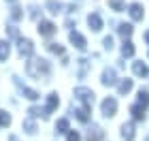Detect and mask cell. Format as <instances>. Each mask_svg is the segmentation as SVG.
I'll list each match as a JSON object with an SVG mask.
<instances>
[{"label": "cell", "instance_id": "cell-1", "mask_svg": "<svg viewBox=\"0 0 149 141\" xmlns=\"http://www.w3.org/2000/svg\"><path fill=\"white\" fill-rule=\"evenodd\" d=\"M26 73H28L30 77H49V73H51V64L47 62V60L43 58H32L28 64H26Z\"/></svg>", "mask_w": 149, "mask_h": 141}, {"label": "cell", "instance_id": "cell-2", "mask_svg": "<svg viewBox=\"0 0 149 141\" xmlns=\"http://www.w3.org/2000/svg\"><path fill=\"white\" fill-rule=\"evenodd\" d=\"M74 96H77L79 100H83V105H87V107L94 105V92L87 90V88H77L74 90Z\"/></svg>", "mask_w": 149, "mask_h": 141}, {"label": "cell", "instance_id": "cell-3", "mask_svg": "<svg viewBox=\"0 0 149 141\" xmlns=\"http://www.w3.org/2000/svg\"><path fill=\"white\" fill-rule=\"evenodd\" d=\"M115 111H117V100H115V98H104L102 100V116L113 118Z\"/></svg>", "mask_w": 149, "mask_h": 141}, {"label": "cell", "instance_id": "cell-4", "mask_svg": "<svg viewBox=\"0 0 149 141\" xmlns=\"http://www.w3.org/2000/svg\"><path fill=\"white\" fill-rule=\"evenodd\" d=\"M58 105H60L58 94H56V92H53V94H49V98H47V107L43 109V118H47V116H49V113H51V111L58 107Z\"/></svg>", "mask_w": 149, "mask_h": 141}, {"label": "cell", "instance_id": "cell-5", "mask_svg": "<svg viewBox=\"0 0 149 141\" xmlns=\"http://www.w3.org/2000/svg\"><path fill=\"white\" fill-rule=\"evenodd\" d=\"M34 51V45H32L30 39H19V53L22 56H32Z\"/></svg>", "mask_w": 149, "mask_h": 141}, {"label": "cell", "instance_id": "cell-6", "mask_svg": "<svg viewBox=\"0 0 149 141\" xmlns=\"http://www.w3.org/2000/svg\"><path fill=\"white\" fill-rule=\"evenodd\" d=\"M53 32H56V24H51V22H40L38 24V34L40 36H51Z\"/></svg>", "mask_w": 149, "mask_h": 141}, {"label": "cell", "instance_id": "cell-7", "mask_svg": "<svg viewBox=\"0 0 149 141\" xmlns=\"http://www.w3.org/2000/svg\"><path fill=\"white\" fill-rule=\"evenodd\" d=\"M87 24H90V28H92L94 32L102 30V17H100L98 13H92V15L87 17Z\"/></svg>", "mask_w": 149, "mask_h": 141}, {"label": "cell", "instance_id": "cell-8", "mask_svg": "<svg viewBox=\"0 0 149 141\" xmlns=\"http://www.w3.org/2000/svg\"><path fill=\"white\" fill-rule=\"evenodd\" d=\"M128 13H130V17L134 19V22L143 19V6H141L139 2H132L130 6H128Z\"/></svg>", "mask_w": 149, "mask_h": 141}, {"label": "cell", "instance_id": "cell-9", "mask_svg": "<svg viewBox=\"0 0 149 141\" xmlns=\"http://www.w3.org/2000/svg\"><path fill=\"white\" fill-rule=\"evenodd\" d=\"M70 43L77 47V49H85V39H83V34H79L77 30L70 32Z\"/></svg>", "mask_w": 149, "mask_h": 141}, {"label": "cell", "instance_id": "cell-10", "mask_svg": "<svg viewBox=\"0 0 149 141\" xmlns=\"http://www.w3.org/2000/svg\"><path fill=\"white\" fill-rule=\"evenodd\" d=\"M121 137H124V141H132L134 139V124L132 122L121 126Z\"/></svg>", "mask_w": 149, "mask_h": 141}, {"label": "cell", "instance_id": "cell-11", "mask_svg": "<svg viewBox=\"0 0 149 141\" xmlns=\"http://www.w3.org/2000/svg\"><path fill=\"white\" fill-rule=\"evenodd\" d=\"M145 109H147V107H143V105H132L130 113H132L134 120H145Z\"/></svg>", "mask_w": 149, "mask_h": 141}, {"label": "cell", "instance_id": "cell-12", "mask_svg": "<svg viewBox=\"0 0 149 141\" xmlns=\"http://www.w3.org/2000/svg\"><path fill=\"white\" fill-rule=\"evenodd\" d=\"M90 109H92V107L83 105V107H79V109L74 111V113H77V120H79V122H87V120H90Z\"/></svg>", "mask_w": 149, "mask_h": 141}, {"label": "cell", "instance_id": "cell-13", "mask_svg": "<svg viewBox=\"0 0 149 141\" xmlns=\"http://www.w3.org/2000/svg\"><path fill=\"white\" fill-rule=\"evenodd\" d=\"M115 81H117V79H115V71L113 69H107L102 73V83L104 86H115Z\"/></svg>", "mask_w": 149, "mask_h": 141}, {"label": "cell", "instance_id": "cell-14", "mask_svg": "<svg viewBox=\"0 0 149 141\" xmlns=\"http://www.w3.org/2000/svg\"><path fill=\"white\" fill-rule=\"evenodd\" d=\"M132 30H134V28H132V24H119V28H117V32H119V34L124 36V39H126V36H130V34H132Z\"/></svg>", "mask_w": 149, "mask_h": 141}, {"label": "cell", "instance_id": "cell-15", "mask_svg": "<svg viewBox=\"0 0 149 141\" xmlns=\"http://www.w3.org/2000/svg\"><path fill=\"white\" fill-rule=\"evenodd\" d=\"M121 53H124L126 58L134 56V45H132L130 41H124V45H121Z\"/></svg>", "mask_w": 149, "mask_h": 141}, {"label": "cell", "instance_id": "cell-16", "mask_svg": "<svg viewBox=\"0 0 149 141\" xmlns=\"http://www.w3.org/2000/svg\"><path fill=\"white\" fill-rule=\"evenodd\" d=\"M9 53H11V47L6 41H0V60H6L9 58Z\"/></svg>", "mask_w": 149, "mask_h": 141}, {"label": "cell", "instance_id": "cell-17", "mask_svg": "<svg viewBox=\"0 0 149 141\" xmlns=\"http://www.w3.org/2000/svg\"><path fill=\"white\" fill-rule=\"evenodd\" d=\"M132 71H134V73H136V75H141V77H143V75H149V71H147V66H145L143 62H134V66H132Z\"/></svg>", "mask_w": 149, "mask_h": 141}, {"label": "cell", "instance_id": "cell-18", "mask_svg": "<svg viewBox=\"0 0 149 141\" xmlns=\"http://www.w3.org/2000/svg\"><path fill=\"white\" fill-rule=\"evenodd\" d=\"M47 9H49V13H60V9H64L60 2H56V0H47Z\"/></svg>", "mask_w": 149, "mask_h": 141}, {"label": "cell", "instance_id": "cell-19", "mask_svg": "<svg viewBox=\"0 0 149 141\" xmlns=\"http://www.w3.org/2000/svg\"><path fill=\"white\" fill-rule=\"evenodd\" d=\"M130 90H132V79H124L119 83V94H128Z\"/></svg>", "mask_w": 149, "mask_h": 141}, {"label": "cell", "instance_id": "cell-20", "mask_svg": "<svg viewBox=\"0 0 149 141\" xmlns=\"http://www.w3.org/2000/svg\"><path fill=\"white\" fill-rule=\"evenodd\" d=\"M139 105H143V107L149 105V92L147 90H141L139 92Z\"/></svg>", "mask_w": 149, "mask_h": 141}, {"label": "cell", "instance_id": "cell-21", "mask_svg": "<svg viewBox=\"0 0 149 141\" xmlns=\"http://www.w3.org/2000/svg\"><path fill=\"white\" fill-rule=\"evenodd\" d=\"M56 128H58V133H68V120H66V118H62V120H58Z\"/></svg>", "mask_w": 149, "mask_h": 141}, {"label": "cell", "instance_id": "cell-22", "mask_svg": "<svg viewBox=\"0 0 149 141\" xmlns=\"http://www.w3.org/2000/svg\"><path fill=\"white\" fill-rule=\"evenodd\" d=\"M9 124H11V116L0 109V126H9Z\"/></svg>", "mask_w": 149, "mask_h": 141}, {"label": "cell", "instance_id": "cell-23", "mask_svg": "<svg viewBox=\"0 0 149 141\" xmlns=\"http://www.w3.org/2000/svg\"><path fill=\"white\" fill-rule=\"evenodd\" d=\"M24 96H26V98H30V100H36V98H38V92L30 90V88H24Z\"/></svg>", "mask_w": 149, "mask_h": 141}, {"label": "cell", "instance_id": "cell-24", "mask_svg": "<svg viewBox=\"0 0 149 141\" xmlns=\"http://www.w3.org/2000/svg\"><path fill=\"white\" fill-rule=\"evenodd\" d=\"M98 139H102V130H100V128L90 130V141H98Z\"/></svg>", "mask_w": 149, "mask_h": 141}, {"label": "cell", "instance_id": "cell-25", "mask_svg": "<svg viewBox=\"0 0 149 141\" xmlns=\"http://www.w3.org/2000/svg\"><path fill=\"white\" fill-rule=\"evenodd\" d=\"M47 47H49V51H53V53H64V47L58 45V43H49Z\"/></svg>", "mask_w": 149, "mask_h": 141}, {"label": "cell", "instance_id": "cell-26", "mask_svg": "<svg viewBox=\"0 0 149 141\" xmlns=\"http://www.w3.org/2000/svg\"><path fill=\"white\" fill-rule=\"evenodd\" d=\"M19 17H22V9H19V6H13V9H11V19L17 22Z\"/></svg>", "mask_w": 149, "mask_h": 141}, {"label": "cell", "instance_id": "cell-27", "mask_svg": "<svg viewBox=\"0 0 149 141\" xmlns=\"http://www.w3.org/2000/svg\"><path fill=\"white\" fill-rule=\"evenodd\" d=\"M24 128L28 130V133H36V126H34L32 120H26V122H24Z\"/></svg>", "mask_w": 149, "mask_h": 141}, {"label": "cell", "instance_id": "cell-28", "mask_svg": "<svg viewBox=\"0 0 149 141\" xmlns=\"http://www.w3.org/2000/svg\"><path fill=\"white\" fill-rule=\"evenodd\" d=\"M109 4H111V9H113V11H121V9H124L121 0H109Z\"/></svg>", "mask_w": 149, "mask_h": 141}, {"label": "cell", "instance_id": "cell-29", "mask_svg": "<svg viewBox=\"0 0 149 141\" xmlns=\"http://www.w3.org/2000/svg\"><path fill=\"white\" fill-rule=\"evenodd\" d=\"M68 141H81V135H79L77 130H70L68 133Z\"/></svg>", "mask_w": 149, "mask_h": 141}, {"label": "cell", "instance_id": "cell-30", "mask_svg": "<svg viewBox=\"0 0 149 141\" xmlns=\"http://www.w3.org/2000/svg\"><path fill=\"white\" fill-rule=\"evenodd\" d=\"M104 47H107V49H113V39H111V36L104 39Z\"/></svg>", "mask_w": 149, "mask_h": 141}, {"label": "cell", "instance_id": "cell-31", "mask_svg": "<svg viewBox=\"0 0 149 141\" xmlns=\"http://www.w3.org/2000/svg\"><path fill=\"white\" fill-rule=\"evenodd\" d=\"M145 41H147V43H149V32H147V34H145Z\"/></svg>", "mask_w": 149, "mask_h": 141}, {"label": "cell", "instance_id": "cell-32", "mask_svg": "<svg viewBox=\"0 0 149 141\" xmlns=\"http://www.w3.org/2000/svg\"><path fill=\"white\" fill-rule=\"evenodd\" d=\"M9 2H15V0H9Z\"/></svg>", "mask_w": 149, "mask_h": 141}]
</instances>
